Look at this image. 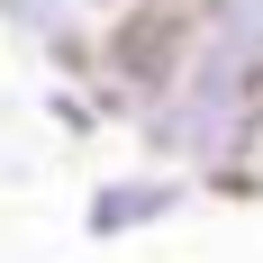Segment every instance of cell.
<instances>
[{
  "mask_svg": "<svg viewBox=\"0 0 263 263\" xmlns=\"http://www.w3.org/2000/svg\"><path fill=\"white\" fill-rule=\"evenodd\" d=\"M118 9H136V0H0V27L36 54V64L73 73L82 54L100 46V27L118 18Z\"/></svg>",
  "mask_w": 263,
  "mask_h": 263,
  "instance_id": "cell-3",
  "label": "cell"
},
{
  "mask_svg": "<svg viewBox=\"0 0 263 263\" xmlns=\"http://www.w3.org/2000/svg\"><path fill=\"white\" fill-rule=\"evenodd\" d=\"M200 200V182L191 173H173V163H118V173H100V182L82 191V236L91 245H136L155 236V227H173V218Z\"/></svg>",
  "mask_w": 263,
  "mask_h": 263,
  "instance_id": "cell-2",
  "label": "cell"
},
{
  "mask_svg": "<svg viewBox=\"0 0 263 263\" xmlns=\"http://www.w3.org/2000/svg\"><path fill=\"white\" fill-rule=\"evenodd\" d=\"M64 82L82 118L127 127L155 163L218 191L263 91V0H136Z\"/></svg>",
  "mask_w": 263,
  "mask_h": 263,
  "instance_id": "cell-1",
  "label": "cell"
},
{
  "mask_svg": "<svg viewBox=\"0 0 263 263\" xmlns=\"http://www.w3.org/2000/svg\"><path fill=\"white\" fill-rule=\"evenodd\" d=\"M218 191L263 200V91H254V109H245V136H236V155H227V173H218Z\"/></svg>",
  "mask_w": 263,
  "mask_h": 263,
  "instance_id": "cell-4",
  "label": "cell"
}]
</instances>
